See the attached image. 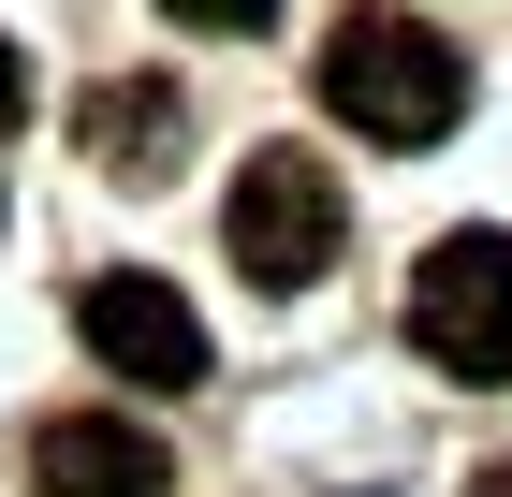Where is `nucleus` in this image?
Instances as JSON below:
<instances>
[{
    "label": "nucleus",
    "mask_w": 512,
    "mask_h": 497,
    "mask_svg": "<svg viewBox=\"0 0 512 497\" xmlns=\"http://www.w3.org/2000/svg\"><path fill=\"white\" fill-rule=\"evenodd\" d=\"M74 337L103 351L132 395H191V381H205V322H191V293H176V278H147V264H103V278H88V293H74Z\"/></svg>",
    "instance_id": "obj_4"
},
{
    "label": "nucleus",
    "mask_w": 512,
    "mask_h": 497,
    "mask_svg": "<svg viewBox=\"0 0 512 497\" xmlns=\"http://www.w3.org/2000/svg\"><path fill=\"white\" fill-rule=\"evenodd\" d=\"M498 497H512V483H498Z\"/></svg>",
    "instance_id": "obj_9"
},
{
    "label": "nucleus",
    "mask_w": 512,
    "mask_h": 497,
    "mask_svg": "<svg viewBox=\"0 0 512 497\" xmlns=\"http://www.w3.org/2000/svg\"><path fill=\"white\" fill-rule=\"evenodd\" d=\"M410 337L454 381H512V234H439L410 264Z\"/></svg>",
    "instance_id": "obj_3"
},
{
    "label": "nucleus",
    "mask_w": 512,
    "mask_h": 497,
    "mask_svg": "<svg viewBox=\"0 0 512 497\" xmlns=\"http://www.w3.org/2000/svg\"><path fill=\"white\" fill-rule=\"evenodd\" d=\"M322 103L352 117L366 147H439L469 117V59L425 30V15H337L322 44Z\"/></svg>",
    "instance_id": "obj_1"
},
{
    "label": "nucleus",
    "mask_w": 512,
    "mask_h": 497,
    "mask_svg": "<svg viewBox=\"0 0 512 497\" xmlns=\"http://www.w3.org/2000/svg\"><path fill=\"white\" fill-rule=\"evenodd\" d=\"M30 483L44 497H176V454H161L132 410H59L30 439Z\"/></svg>",
    "instance_id": "obj_5"
},
{
    "label": "nucleus",
    "mask_w": 512,
    "mask_h": 497,
    "mask_svg": "<svg viewBox=\"0 0 512 497\" xmlns=\"http://www.w3.org/2000/svg\"><path fill=\"white\" fill-rule=\"evenodd\" d=\"M161 15H176V30H264L278 0H161Z\"/></svg>",
    "instance_id": "obj_7"
},
{
    "label": "nucleus",
    "mask_w": 512,
    "mask_h": 497,
    "mask_svg": "<svg viewBox=\"0 0 512 497\" xmlns=\"http://www.w3.org/2000/svg\"><path fill=\"white\" fill-rule=\"evenodd\" d=\"M88 147H103V176L147 191L161 161H176V103H161V88H103V103H88Z\"/></svg>",
    "instance_id": "obj_6"
},
{
    "label": "nucleus",
    "mask_w": 512,
    "mask_h": 497,
    "mask_svg": "<svg viewBox=\"0 0 512 497\" xmlns=\"http://www.w3.org/2000/svg\"><path fill=\"white\" fill-rule=\"evenodd\" d=\"M337 234H352L337 161H308V147H249V161H235L220 249H235V278H249V293H308V278L337 264Z\"/></svg>",
    "instance_id": "obj_2"
},
{
    "label": "nucleus",
    "mask_w": 512,
    "mask_h": 497,
    "mask_svg": "<svg viewBox=\"0 0 512 497\" xmlns=\"http://www.w3.org/2000/svg\"><path fill=\"white\" fill-rule=\"evenodd\" d=\"M30 117V59H15V30H0V132Z\"/></svg>",
    "instance_id": "obj_8"
}]
</instances>
